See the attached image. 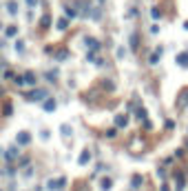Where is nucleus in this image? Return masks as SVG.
<instances>
[{
  "label": "nucleus",
  "instance_id": "f8f14e48",
  "mask_svg": "<svg viewBox=\"0 0 188 191\" xmlns=\"http://www.w3.org/2000/svg\"><path fill=\"white\" fill-rule=\"evenodd\" d=\"M7 160H9V162H13V160H16V149H13V147L7 151Z\"/></svg>",
  "mask_w": 188,
  "mask_h": 191
},
{
  "label": "nucleus",
  "instance_id": "9b49d317",
  "mask_svg": "<svg viewBox=\"0 0 188 191\" xmlns=\"http://www.w3.org/2000/svg\"><path fill=\"white\" fill-rule=\"evenodd\" d=\"M111 184H113V180H111V178H104V180H102V189H104V191H108V189H111Z\"/></svg>",
  "mask_w": 188,
  "mask_h": 191
},
{
  "label": "nucleus",
  "instance_id": "dca6fc26",
  "mask_svg": "<svg viewBox=\"0 0 188 191\" xmlns=\"http://www.w3.org/2000/svg\"><path fill=\"white\" fill-rule=\"evenodd\" d=\"M131 49H133V51L137 49V36H131Z\"/></svg>",
  "mask_w": 188,
  "mask_h": 191
},
{
  "label": "nucleus",
  "instance_id": "9d476101",
  "mask_svg": "<svg viewBox=\"0 0 188 191\" xmlns=\"http://www.w3.org/2000/svg\"><path fill=\"white\" fill-rule=\"evenodd\" d=\"M115 122H117V127H126V116H117Z\"/></svg>",
  "mask_w": 188,
  "mask_h": 191
},
{
  "label": "nucleus",
  "instance_id": "f257e3e1",
  "mask_svg": "<svg viewBox=\"0 0 188 191\" xmlns=\"http://www.w3.org/2000/svg\"><path fill=\"white\" fill-rule=\"evenodd\" d=\"M25 98L27 100H42L44 102V98H46V89H33V91H29V93H25Z\"/></svg>",
  "mask_w": 188,
  "mask_h": 191
},
{
  "label": "nucleus",
  "instance_id": "a211bd4d",
  "mask_svg": "<svg viewBox=\"0 0 188 191\" xmlns=\"http://www.w3.org/2000/svg\"><path fill=\"white\" fill-rule=\"evenodd\" d=\"M60 131H62L64 136H69V133H71V127H66V125H64V127H60Z\"/></svg>",
  "mask_w": 188,
  "mask_h": 191
},
{
  "label": "nucleus",
  "instance_id": "1a4fd4ad",
  "mask_svg": "<svg viewBox=\"0 0 188 191\" xmlns=\"http://www.w3.org/2000/svg\"><path fill=\"white\" fill-rule=\"evenodd\" d=\"M89 160H91V153H89V149H84L82 151V158H80V164H86Z\"/></svg>",
  "mask_w": 188,
  "mask_h": 191
},
{
  "label": "nucleus",
  "instance_id": "2eb2a0df",
  "mask_svg": "<svg viewBox=\"0 0 188 191\" xmlns=\"http://www.w3.org/2000/svg\"><path fill=\"white\" fill-rule=\"evenodd\" d=\"M175 178H177V189H181V187H184V176H181V173H177Z\"/></svg>",
  "mask_w": 188,
  "mask_h": 191
},
{
  "label": "nucleus",
  "instance_id": "6e6552de",
  "mask_svg": "<svg viewBox=\"0 0 188 191\" xmlns=\"http://www.w3.org/2000/svg\"><path fill=\"white\" fill-rule=\"evenodd\" d=\"M55 27H58L60 31H62V29H66V27H69V20H66V18H60V20L55 22Z\"/></svg>",
  "mask_w": 188,
  "mask_h": 191
},
{
  "label": "nucleus",
  "instance_id": "f3484780",
  "mask_svg": "<svg viewBox=\"0 0 188 191\" xmlns=\"http://www.w3.org/2000/svg\"><path fill=\"white\" fill-rule=\"evenodd\" d=\"M151 13H153V18H155V20H159V18H161V16H159V9H157V7H153V11H151Z\"/></svg>",
  "mask_w": 188,
  "mask_h": 191
},
{
  "label": "nucleus",
  "instance_id": "39448f33",
  "mask_svg": "<svg viewBox=\"0 0 188 191\" xmlns=\"http://www.w3.org/2000/svg\"><path fill=\"white\" fill-rule=\"evenodd\" d=\"M42 109H44V111H55V100H46V102H42Z\"/></svg>",
  "mask_w": 188,
  "mask_h": 191
},
{
  "label": "nucleus",
  "instance_id": "4468645a",
  "mask_svg": "<svg viewBox=\"0 0 188 191\" xmlns=\"http://www.w3.org/2000/svg\"><path fill=\"white\" fill-rule=\"evenodd\" d=\"M16 34H18V29H16V27H7V38H13Z\"/></svg>",
  "mask_w": 188,
  "mask_h": 191
},
{
  "label": "nucleus",
  "instance_id": "5701e85b",
  "mask_svg": "<svg viewBox=\"0 0 188 191\" xmlns=\"http://www.w3.org/2000/svg\"><path fill=\"white\" fill-rule=\"evenodd\" d=\"M98 3H104V0H98Z\"/></svg>",
  "mask_w": 188,
  "mask_h": 191
},
{
  "label": "nucleus",
  "instance_id": "ddd939ff",
  "mask_svg": "<svg viewBox=\"0 0 188 191\" xmlns=\"http://www.w3.org/2000/svg\"><path fill=\"white\" fill-rule=\"evenodd\" d=\"M64 11H66V16H69V18H75V16H78V13H75L71 7H69V5H64Z\"/></svg>",
  "mask_w": 188,
  "mask_h": 191
},
{
  "label": "nucleus",
  "instance_id": "412c9836",
  "mask_svg": "<svg viewBox=\"0 0 188 191\" xmlns=\"http://www.w3.org/2000/svg\"><path fill=\"white\" fill-rule=\"evenodd\" d=\"M27 5L29 7H36V0H27Z\"/></svg>",
  "mask_w": 188,
  "mask_h": 191
},
{
  "label": "nucleus",
  "instance_id": "7ed1b4c3",
  "mask_svg": "<svg viewBox=\"0 0 188 191\" xmlns=\"http://www.w3.org/2000/svg\"><path fill=\"white\" fill-rule=\"evenodd\" d=\"M22 82H27V85H36V74H31V71H29V74H25V78H22Z\"/></svg>",
  "mask_w": 188,
  "mask_h": 191
},
{
  "label": "nucleus",
  "instance_id": "20e7f679",
  "mask_svg": "<svg viewBox=\"0 0 188 191\" xmlns=\"http://www.w3.org/2000/svg\"><path fill=\"white\" fill-rule=\"evenodd\" d=\"M177 65H181V67H188V51L177 56Z\"/></svg>",
  "mask_w": 188,
  "mask_h": 191
},
{
  "label": "nucleus",
  "instance_id": "423d86ee",
  "mask_svg": "<svg viewBox=\"0 0 188 191\" xmlns=\"http://www.w3.org/2000/svg\"><path fill=\"white\" fill-rule=\"evenodd\" d=\"M84 42H86V44L91 47V49H93V51H98V49H100V42H98V40H93V38H86Z\"/></svg>",
  "mask_w": 188,
  "mask_h": 191
},
{
  "label": "nucleus",
  "instance_id": "aec40b11",
  "mask_svg": "<svg viewBox=\"0 0 188 191\" xmlns=\"http://www.w3.org/2000/svg\"><path fill=\"white\" fill-rule=\"evenodd\" d=\"M16 49H18V51H22V49H25V42L18 40V42H16Z\"/></svg>",
  "mask_w": 188,
  "mask_h": 191
},
{
  "label": "nucleus",
  "instance_id": "f03ea898",
  "mask_svg": "<svg viewBox=\"0 0 188 191\" xmlns=\"http://www.w3.org/2000/svg\"><path fill=\"white\" fill-rule=\"evenodd\" d=\"M16 140H18V145H29V142H31V133L29 131H20L16 136Z\"/></svg>",
  "mask_w": 188,
  "mask_h": 191
},
{
  "label": "nucleus",
  "instance_id": "4be33fe9",
  "mask_svg": "<svg viewBox=\"0 0 188 191\" xmlns=\"http://www.w3.org/2000/svg\"><path fill=\"white\" fill-rule=\"evenodd\" d=\"M161 191H171V189H168V184H161Z\"/></svg>",
  "mask_w": 188,
  "mask_h": 191
},
{
  "label": "nucleus",
  "instance_id": "6ab92c4d",
  "mask_svg": "<svg viewBox=\"0 0 188 191\" xmlns=\"http://www.w3.org/2000/svg\"><path fill=\"white\" fill-rule=\"evenodd\" d=\"M139 184H142V178L135 176V178H133V187H139Z\"/></svg>",
  "mask_w": 188,
  "mask_h": 191
},
{
  "label": "nucleus",
  "instance_id": "0eeeda50",
  "mask_svg": "<svg viewBox=\"0 0 188 191\" xmlns=\"http://www.w3.org/2000/svg\"><path fill=\"white\" fill-rule=\"evenodd\" d=\"M7 11H9V13H13V16L18 13V5L13 3V0H9V3H7Z\"/></svg>",
  "mask_w": 188,
  "mask_h": 191
}]
</instances>
